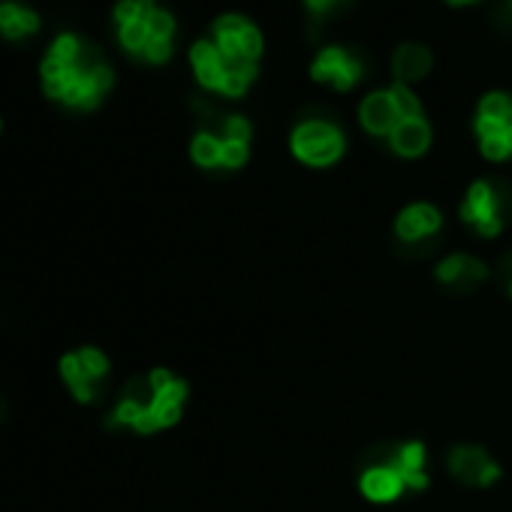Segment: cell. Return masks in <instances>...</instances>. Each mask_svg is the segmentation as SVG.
Here are the masks:
<instances>
[{"label": "cell", "mask_w": 512, "mask_h": 512, "mask_svg": "<svg viewBox=\"0 0 512 512\" xmlns=\"http://www.w3.org/2000/svg\"><path fill=\"white\" fill-rule=\"evenodd\" d=\"M187 401V383L166 368H157L139 380H133L118 407L109 416V425L130 428L136 434H154L172 428L181 419Z\"/></svg>", "instance_id": "6da1fadb"}, {"label": "cell", "mask_w": 512, "mask_h": 512, "mask_svg": "<svg viewBox=\"0 0 512 512\" xmlns=\"http://www.w3.org/2000/svg\"><path fill=\"white\" fill-rule=\"evenodd\" d=\"M43 85H46V94L52 100H61L64 106L94 109L112 88V70L103 64L97 49L85 46L73 70H67L55 79H43Z\"/></svg>", "instance_id": "7a4b0ae2"}, {"label": "cell", "mask_w": 512, "mask_h": 512, "mask_svg": "<svg viewBox=\"0 0 512 512\" xmlns=\"http://www.w3.org/2000/svg\"><path fill=\"white\" fill-rule=\"evenodd\" d=\"M509 190L497 181H476L470 184L464 202H461V220L479 235V238H497L506 226L509 214Z\"/></svg>", "instance_id": "3957f363"}, {"label": "cell", "mask_w": 512, "mask_h": 512, "mask_svg": "<svg viewBox=\"0 0 512 512\" xmlns=\"http://www.w3.org/2000/svg\"><path fill=\"white\" fill-rule=\"evenodd\" d=\"M61 377L67 380L76 401L94 404L103 395V383L109 377V359L97 347H82L61 359Z\"/></svg>", "instance_id": "277c9868"}, {"label": "cell", "mask_w": 512, "mask_h": 512, "mask_svg": "<svg viewBox=\"0 0 512 512\" xmlns=\"http://www.w3.org/2000/svg\"><path fill=\"white\" fill-rule=\"evenodd\" d=\"M293 154L308 166H332L344 154V133L329 121H305L293 130Z\"/></svg>", "instance_id": "5b68a950"}, {"label": "cell", "mask_w": 512, "mask_h": 512, "mask_svg": "<svg viewBox=\"0 0 512 512\" xmlns=\"http://www.w3.org/2000/svg\"><path fill=\"white\" fill-rule=\"evenodd\" d=\"M214 43L223 52V58L229 61H250L256 64L263 52V37L247 19L241 16H223L214 25Z\"/></svg>", "instance_id": "8992f818"}, {"label": "cell", "mask_w": 512, "mask_h": 512, "mask_svg": "<svg viewBox=\"0 0 512 512\" xmlns=\"http://www.w3.org/2000/svg\"><path fill=\"white\" fill-rule=\"evenodd\" d=\"M359 491L371 503H392L407 491V479L401 476L389 449H383L374 461L365 464V470L359 473Z\"/></svg>", "instance_id": "52a82bcc"}, {"label": "cell", "mask_w": 512, "mask_h": 512, "mask_svg": "<svg viewBox=\"0 0 512 512\" xmlns=\"http://www.w3.org/2000/svg\"><path fill=\"white\" fill-rule=\"evenodd\" d=\"M446 467H449V473L458 479V482H464V485H470V488H488V485H494L497 479H500V464L482 449V446H455L449 455H446Z\"/></svg>", "instance_id": "ba28073f"}, {"label": "cell", "mask_w": 512, "mask_h": 512, "mask_svg": "<svg viewBox=\"0 0 512 512\" xmlns=\"http://www.w3.org/2000/svg\"><path fill=\"white\" fill-rule=\"evenodd\" d=\"M443 229V214L428 202L407 205L395 220V238L407 247H428Z\"/></svg>", "instance_id": "9c48e42d"}, {"label": "cell", "mask_w": 512, "mask_h": 512, "mask_svg": "<svg viewBox=\"0 0 512 512\" xmlns=\"http://www.w3.org/2000/svg\"><path fill=\"white\" fill-rule=\"evenodd\" d=\"M362 73H365L362 61H356L344 49H326V52H320V58L311 67V76L320 79V82H326V85H332L335 91H350L362 79Z\"/></svg>", "instance_id": "30bf717a"}, {"label": "cell", "mask_w": 512, "mask_h": 512, "mask_svg": "<svg viewBox=\"0 0 512 512\" xmlns=\"http://www.w3.org/2000/svg\"><path fill=\"white\" fill-rule=\"evenodd\" d=\"M434 275H437V281L443 287H449L455 293H473L485 281L488 269H485V263H479L476 256H470V253H452V256H446V260L437 263Z\"/></svg>", "instance_id": "8fae6325"}, {"label": "cell", "mask_w": 512, "mask_h": 512, "mask_svg": "<svg viewBox=\"0 0 512 512\" xmlns=\"http://www.w3.org/2000/svg\"><path fill=\"white\" fill-rule=\"evenodd\" d=\"M359 118H362V127H365L368 133H374V136H392V130L404 121L389 91L371 94V97L362 103Z\"/></svg>", "instance_id": "7c38bea8"}, {"label": "cell", "mask_w": 512, "mask_h": 512, "mask_svg": "<svg viewBox=\"0 0 512 512\" xmlns=\"http://www.w3.org/2000/svg\"><path fill=\"white\" fill-rule=\"evenodd\" d=\"M190 61H193V70H196V79L211 88V91H220V82L226 76V58L223 52L217 49L214 40H199L193 49H190Z\"/></svg>", "instance_id": "4fadbf2b"}, {"label": "cell", "mask_w": 512, "mask_h": 512, "mask_svg": "<svg viewBox=\"0 0 512 512\" xmlns=\"http://www.w3.org/2000/svg\"><path fill=\"white\" fill-rule=\"evenodd\" d=\"M392 148L401 154V157H419L425 154L428 142H431V127L425 124V118H404L395 130H392Z\"/></svg>", "instance_id": "5bb4252c"}, {"label": "cell", "mask_w": 512, "mask_h": 512, "mask_svg": "<svg viewBox=\"0 0 512 512\" xmlns=\"http://www.w3.org/2000/svg\"><path fill=\"white\" fill-rule=\"evenodd\" d=\"M40 31V16L16 0H4L0 4V34L10 37V40H22V37H31Z\"/></svg>", "instance_id": "9a60e30c"}, {"label": "cell", "mask_w": 512, "mask_h": 512, "mask_svg": "<svg viewBox=\"0 0 512 512\" xmlns=\"http://www.w3.org/2000/svg\"><path fill=\"white\" fill-rule=\"evenodd\" d=\"M428 70H431V55H428L425 46L407 43V46H401V49L395 52V76L401 79V85H404V82L422 79Z\"/></svg>", "instance_id": "2e32d148"}, {"label": "cell", "mask_w": 512, "mask_h": 512, "mask_svg": "<svg viewBox=\"0 0 512 512\" xmlns=\"http://www.w3.org/2000/svg\"><path fill=\"white\" fill-rule=\"evenodd\" d=\"M190 157L202 169H217L223 166V136L214 130H199L190 142Z\"/></svg>", "instance_id": "e0dca14e"}, {"label": "cell", "mask_w": 512, "mask_h": 512, "mask_svg": "<svg viewBox=\"0 0 512 512\" xmlns=\"http://www.w3.org/2000/svg\"><path fill=\"white\" fill-rule=\"evenodd\" d=\"M118 37H121L124 49H130L133 55H142V52H145V46H148V40H151V34H148V25H145V22L121 25V28H118Z\"/></svg>", "instance_id": "ac0fdd59"}, {"label": "cell", "mask_w": 512, "mask_h": 512, "mask_svg": "<svg viewBox=\"0 0 512 512\" xmlns=\"http://www.w3.org/2000/svg\"><path fill=\"white\" fill-rule=\"evenodd\" d=\"M148 10H151V0H121V4L115 7V22H118V28L133 25V22H145Z\"/></svg>", "instance_id": "d6986e66"}, {"label": "cell", "mask_w": 512, "mask_h": 512, "mask_svg": "<svg viewBox=\"0 0 512 512\" xmlns=\"http://www.w3.org/2000/svg\"><path fill=\"white\" fill-rule=\"evenodd\" d=\"M389 94H392V100H395V106H398V112H401V118H419L422 115V106H419V100H416V94L407 88V85H392L389 88Z\"/></svg>", "instance_id": "ffe728a7"}, {"label": "cell", "mask_w": 512, "mask_h": 512, "mask_svg": "<svg viewBox=\"0 0 512 512\" xmlns=\"http://www.w3.org/2000/svg\"><path fill=\"white\" fill-rule=\"evenodd\" d=\"M145 25H148V34L151 37H163V40H172V31H175V22L166 10L160 7H151L148 16H145Z\"/></svg>", "instance_id": "44dd1931"}, {"label": "cell", "mask_w": 512, "mask_h": 512, "mask_svg": "<svg viewBox=\"0 0 512 512\" xmlns=\"http://www.w3.org/2000/svg\"><path fill=\"white\" fill-rule=\"evenodd\" d=\"M509 109H512V100H509L506 94H488V97L479 103V118L503 121Z\"/></svg>", "instance_id": "7402d4cb"}, {"label": "cell", "mask_w": 512, "mask_h": 512, "mask_svg": "<svg viewBox=\"0 0 512 512\" xmlns=\"http://www.w3.org/2000/svg\"><path fill=\"white\" fill-rule=\"evenodd\" d=\"M169 52H172V40L151 37V40H148V46H145V52H142V58H145V61H151V64H163V61L169 58Z\"/></svg>", "instance_id": "603a6c76"}, {"label": "cell", "mask_w": 512, "mask_h": 512, "mask_svg": "<svg viewBox=\"0 0 512 512\" xmlns=\"http://www.w3.org/2000/svg\"><path fill=\"white\" fill-rule=\"evenodd\" d=\"M335 4H338V0H308L311 13H326V10H332Z\"/></svg>", "instance_id": "cb8c5ba5"}, {"label": "cell", "mask_w": 512, "mask_h": 512, "mask_svg": "<svg viewBox=\"0 0 512 512\" xmlns=\"http://www.w3.org/2000/svg\"><path fill=\"white\" fill-rule=\"evenodd\" d=\"M449 4H470V0H449Z\"/></svg>", "instance_id": "d4e9b609"}, {"label": "cell", "mask_w": 512, "mask_h": 512, "mask_svg": "<svg viewBox=\"0 0 512 512\" xmlns=\"http://www.w3.org/2000/svg\"><path fill=\"white\" fill-rule=\"evenodd\" d=\"M509 296H512V281H509Z\"/></svg>", "instance_id": "484cf974"}]
</instances>
